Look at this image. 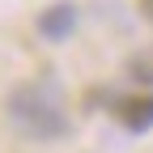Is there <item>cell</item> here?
Wrapping results in <instances>:
<instances>
[{
    "mask_svg": "<svg viewBox=\"0 0 153 153\" xmlns=\"http://www.w3.org/2000/svg\"><path fill=\"white\" fill-rule=\"evenodd\" d=\"M9 115H13V123L22 128L26 136H34V140H55V136H64V132H68V119H64L60 102H55L47 89H38V85L13 89Z\"/></svg>",
    "mask_w": 153,
    "mask_h": 153,
    "instance_id": "cell-1",
    "label": "cell"
},
{
    "mask_svg": "<svg viewBox=\"0 0 153 153\" xmlns=\"http://www.w3.org/2000/svg\"><path fill=\"white\" fill-rule=\"evenodd\" d=\"M115 115L128 132H149L153 128V94H128L115 102Z\"/></svg>",
    "mask_w": 153,
    "mask_h": 153,
    "instance_id": "cell-2",
    "label": "cell"
},
{
    "mask_svg": "<svg viewBox=\"0 0 153 153\" xmlns=\"http://www.w3.org/2000/svg\"><path fill=\"white\" fill-rule=\"evenodd\" d=\"M72 26H76V9H72V4H64V0L38 13V34H43V38H51V43L68 38V34H72Z\"/></svg>",
    "mask_w": 153,
    "mask_h": 153,
    "instance_id": "cell-3",
    "label": "cell"
},
{
    "mask_svg": "<svg viewBox=\"0 0 153 153\" xmlns=\"http://www.w3.org/2000/svg\"><path fill=\"white\" fill-rule=\"evenodd\" d=\"M140 13L149 17V22H153V0H140Z\"/></svg>",
    "mask_w": 153,
    "mask_h": 153,
    "instance_id": "cell-4",
    "label": "cell"
}]
</instances>
